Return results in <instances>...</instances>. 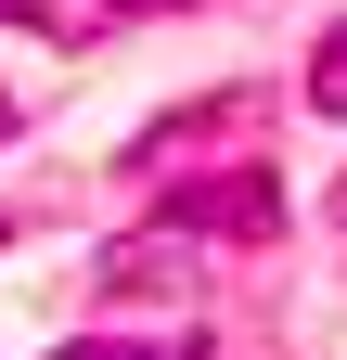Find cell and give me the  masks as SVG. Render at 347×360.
Instances as JSON below:
<instances>
[{
  "mask_svg": "<svg viewBox=\"0 0 347 360\" xmlns=\"http://www.w3.org/2000/svg\"><path fill=\"white\" fill-rule=\"evenodd\" d=\"M0 26H13V39H52V0H0Z\"/></svg>",
  "mask_w": 347,
  "mask_h": 360,
  "instance_id": "obj_4",
  "label": "cell"
},
{
  "mask_svg": "<svg viewBox=\"0 0 347 360\" xmlns=\"http://www.w3.org/2000/svg\"><path fill=\"white\" fill-rule=\"evenodd\" d=\"M0 129H13V90H0Z\"/></svg>",
  "mask_w": 347,
  "mask_h": 360,
  "instance_id": "obj_7",
  "label": "cell"
},
{
  "mask_svg": "<svg viewBox=\"0 0 347 360\" xmlns=\"http://www.w3.org/2000/svg\"><path fill=\"white\" fill-rule=\"evenodd\" d=\"M322 219H334V232H347V180H334V206H322Z\"/></svg>",
  "mask_w": 347,
  "mask_h": 360,
  "instance_id": "obj_6",
  "label": "cell"
},
{
  "mask_svg": "<svg viewBox=\"0 0 347 360\" xmlns=\"http://www.w3.org/2000/svg\"><path fill=\"white\" fill-rule=\"evenodd\" d=\"M309 103L347 116V26H322V52H309Z\"/></svg>",
  "mask_w": 347,
  "mask_h": 360,
  "instance_id": "obj_3",
  "label": "cell"
},
{
  "mask_svg": "<svg viewBox=\"0 0 347 360\" xmlns=\"http://www.w3.org/2000/svg\"><path fill=\"white\" fill-rule=\"evenodd\" d=\"M167 219H181V232H232V245H270V232H283V180H270V167H232V180H181V193H167Z\"/></svg>",
  "mask_w": 347,
  "mask_h": 360,
  "instance_id": "obj_1",
  "label": "cell"
},
{
  "mask_svg": "<svg viewBox=\"0 0 347 360\" xmlns=\"http://www.w3.org/2000/svg\"><path fill=\"white\" fill-rule=\"evenodd\" d=\"M103 13H181V0H103Z\"/></svg>",
  "mask_w": 347,
  "mask_h": 360,
  "instance_id": "obj_5",
  "label": "cell"
},
{
  "mask_svg": "<svg viewBox=\"0 0 347 360\" xmlns=\"http://www.w3.org/2000/svg\"><path fill=\"white\" fill-rule=\"evenodd\" d=\"M52 360H206V335H65Z\"/></svg>",
  "mask_w": 347,
  "mask_h": 360,
  "instance_id": "obj_2",
  "label": "cell"
}]
</instances>
